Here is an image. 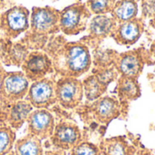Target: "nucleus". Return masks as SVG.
Instances as JSON below:
<instances>
[{"mask_svg":"<svg viewBox=\"0 0 155 155\" xmlns=\"http://www.w3.org/2000/svg\"><path fill=\"white\" fill-rule=\"evenodd\" d=\"M91 55L86 45L80 43L65 45L53 62L54 70L63 77L77 78L91 66Z\"/></svg>","mask_w":155,"mask_h":155,"instance_id":"1","label":"nucleus"},{"mask_svg":"<svg viewBox=\"0 0 155 155\" xmlns=\"http://www.w3.org/2000/svg\"><path fill=\"white\" fill-rule=\"evenodd\" d=\"M90 14L85 5H69L60 12L59 29L65 35H77L85 29Z\"/></svg>","mask_w":155,"mask_h":155,"instance_id":"2","label":"nucleus"},{"mask_svg":"<svg viewBox=\"0 0 155 155\" xmlns=\"http://www.w3.org/2000/svg\"><path fill=\"white\" fill-rule=\"evenodd\" d=\"M60 11L46 6L34 7L30 18V30L36 35H46L59 31Z\"/></svg>","mask_w":155,"mask_h":155,"instance_id":"3","label":"nucleus"},{"mask_svg":"<svg viewBox=\"0 0 155 155\" xmlns=\"http://www.w3.org/2000/svg\"><path fill=\"white\" fill-rule=\"evenodd\" d=\"M56 102L64 109H74L82 101L83 83L74 77H62L55 84Z\"/></svg>","mask_w":155,"mask_h":155,"instance_id":"4","label":"nucleus"},{"mask_svg":"<svg viewBox=\"0 0 155 155\" xmlns=\"http://www.w3.org/2000/svg\"><path fill=\"white\" fill-rule=\"evenodd\" d=\"M29 80L23 72H11L5 74L0 83V96L7 104H13L26 97Z\"/></svg>","mask_w":155,"mask_h":155,"instance_id":"5","label":"nucleus"},{"mask_svg":"<svg viewBox=\"0 0 155 155\" xmlns=\"http://www.w3.org/2000/svg\"><path fill=\"white\" fill-rule=\"evenodd\" d=\"M55 84L56 81L49 78L33 82L25 99L34 108L47 109L56 103Z\"/></svg>","mask_w":155,"mask_h":155,"instance_id":"6","label":"nucleus"},{"mask_svg":"<svg viewBox=\"0 0 155 155\" xmlns=\"http://www.w3.org/2000/svg\"><path fill=\"white\" fill-rule=\"evenodd\" d=\"M49 140L54 149L66 152L71 151L82 142V134L74 123L64 120L55 124L54 133Z\"/></svg>","mask_w":155,"mask_h":155,"instance_id":"7","label":"nucleus"},{"mask_svg":"<svg viewBox=\"0 0 155 155\" xmlns=\"http://www.w3.org/2000/svg\"><path fill=\"white\" fill-rule=\"evenodd\" d=\"M29 28V11L24 6H15L0 15V29L11 38L17 37Z\"/></svg>","mask_w":155,"mask_h":155,"instance_id":"8","label":"nucleus"},{"mask_svg":"<svg viewBox=\"0 0 155 155\" xmlns=\"http://www.w3.org/2000/svg\"><path fill=\"white\" fill-rule=\"evenodd\" d=\"M21 67L26 78L32 82L42 80L54 71L53 61L47 54L41 52L29 53Z\"/></svg>","mask_w":155,"mask_h":155,"instance_id":"9","label":"nucleus"},{"mask_svg":"<svg viewBox=\"0 0 155 155\" xmlns=\"http://www.w3.org/2000/svg\"><path fill=\"white\" fill-rule=\"evenodd\" d=\"M26 123L28 134L34 135L41 141L49 139L55 126L54 118L47 109L33 110Z\"/></svg>","mask_w":155,"mask_h":155,"instance_id":"10","label":"nucleus"},{"mask_svg":"<svg viewBox=\"0 0 155 155\" xmlns=\"http://www.w3.org/2000/svg\"><path fill=\"white\" fill-rule=\"evenodd\" d=\"M114 64L117 72L123 77L136 79L143 69L142 58L136 52H128L120 54L116 57Z\"/></svg>","mask_w":155,"mask_h":155,"instance_id":"11","label":"nucleus"},{"mask_svg":"<svg viewBox=\"0 0 155 155\" xmlns=\"http://www.w3.org/2000/svg\"><path fill=\"white\" fill-rule=\"evenodd\" d=\"M91 111L98 122L106 124L119 114L120 104L112 97H101L94 102Z\"/></svg>","mask_w":155,"mask_h":155,"instance_id":"12","label":"nucleus"},{"mask_svg":"<svg viewBox=\"0 0 155 155\" xmlns=\"http://www.w3.org/2000/svg\"><path fill=\"white\" fill-rule=\"evenodd\" d=\"M143 32L142 23L138 19L120 23L116 25L113 35L121 45H133L141 36Z\"/></svg>","mask_w":155,"mask_h":155,"instance_id":"13","label":"nucleus"},{"mask_svg":"<svg viewBox=\"0 0 155 155\" xmlns=\"http://www.w3.org/2000/svg\"><path fill=\"white\" fill-rule=\"evenodd\" d=\"M33 110L34 107L26 99L13 103L9 108L5 124L10 126L15 131L20 129L22 125L26 123V120Z\"/></svg>","mask_w":155,"mask_h":155,"instance_id":"14","label":"nucleus"},{"mask_svg":"<svg viewBox=\"0 0 155 155\" xmlns=\"http://www.w3.org/2000/svg\"><path fill=\"white\" fill-rule=\"evenodd\" d=\"M116 21L113 16L107 15H97L91 20L89 24V31L91 35L97 38L105 37L113 35L116 27Z\"/></svg>","mask_w":155,"mask_h":155,"instance_id":"15","label":"nucleus"},{"mask_svg":"<svg viewBox=\"0 0 155 155\" xmlns=\"http://www.w3.org/2000/svg\"><path fill=\"white\" fill-rule=\"evenodd\" d=\"M14 147L18 155H44L45 153L42 141L31 134L16 140Z\"/></svg>","mask_w":155,"mask_h":155,"instance_id":"16","label":"nucleus"},{"mask_svg":"<svg viewBox=\"0 0 155 155\" xmlns=\"http://www.w3.org/2000/svg\"><path fill=\"white\" fill-rule=\"evenodd\" d=\"M138 5L135 0H120L115 2L112 10L113 17L116 22L124 23L135 19Z\"/></svg>","mask_w":155,"mask_h":155,"instance_id":"17","label":"nucleus"},{"mask_svg":"<svg viewBox=\"0 0 155 155\" xmlns=\"http://www.w3.org/2000/svg\"><path fill=\"white\" fill-rule=\"evenodd\" d=\"M104 155H131V148L122 138H111L104 141L100 146Z\"/></svg>","mask_w":155,"mask_h":155,"instance_id":"18","label":"nucleus"},{"mask_svg":"<svg viewBox=\"0 0 155 155\" xmlns=\"http://www.w3.org/2000/svg\"><path fill=\"white\" fill-rule=\"evenodd\" d=\"M119 95L124 100H134L140 95V87L134 78L121 77L118 85Z\"/></svg>","mask_w":155,"mask_h":155,"instance_id":"19","label":"nucleus"},{"mask_svg":"<svg viewBox=\"0 0 155 155\" xmlns=\"http://www.w3.org/2000/svg\"><path fill=\"white\" fill-rule=\"evenodd\" d=\"M83 86L84 94H85L86 99L90 102H94L101 98V96L106 90V87L100 84L94 74L89 76L83 82Z\"/></svg>","mask_w":155,"mask_h":155,"instance_id":"20","label":"nucleus"},{"mask_svg":"<svg viewBox=\"0 0 155 155\" xmlns=\"http://www.w3.org/2000/svg\"><path fill=\"white\" fill-rule=\"evenodd\" d=\"M15 132L10 126L0 124V155H7L14 150Z\"/></svg>","mask_w":155,"mask_h":155,"instance_id":"21","label":"nucleus"},{"mask_svg":"<svg viewBox=\"0 0 155 155\" xmlns=\"http://www.w3.org/2000/svg\"><path fill=\"white\" fill-rule=\"evenodd\" d=\"M115 0H89L85 5L90 13L94 15H105L112 12Z\"/></svg>","mask_w":155,"mask_h":155,"instance_id":"22","label":"nucleus"},{"mask_svg":"<svg viewBox=\"0 0 155 155\" xmlns=\"http://www.w3.org/2000/svg\"><path fill=\"white\" fill-rule=\"evenodd\" d=\"M101 150L89 142H81L71 150L70 155H101Z\"/></svg>","mask_w":155,"mask_h":155,"instance_id":"23","label":"nucleus"},{"mask_svg":"<svg viewBox=\"0 0 155 155\" xmlns=\"http://www.w3.org/2000/svg\"><path fill=\"white\" fill-rule=\"evenodd\" d=\"M94 75L96 77V79L99 81L100 84H102L104 86H107L117 75V70L114 67H100L98 70L94 74Z\"/></svg>","mask_w":155,"mask_h":155,"instance_id":"24","label":"nucleus"},{"mask_svg":"<svg viewBox=\"0 0 155 155\" xmlns=\"http://www.w3.org/2000/svg\"><path fill=\"white\" fill-rule=\"evenodd\" d=\"M28 51L25 45H15L13 46V48L10 50V60L12 61V64H14L16 66H21L24 61L25 60L26 56L28 55Z\"/></svg>","mask_w":155,"mask_h":155,"instance_id":"25","label":"nucleus"},{"mask_svg":"<svg viewBox=\"0 0 155 155\" xmlns=\"http://www.w3.org/2000/svg\"><path fill=\"white\" fill-rule=\"evenodd\" d=\"M143 14L147 16L155 15V0L143 1Z\"/></svg>","mask_w":155,"mask_h":155,"instance_id":"26","label":"nucleus"},{"mask_svg":"<svg viewBox=\"0 0 155 155\" xmlns=\"http://www.w3.org/2000/svg\"><path fill=\"white\" fill-rule=\"evenodd\" d=\"M44 155H67L66 152L64 150H59V149H53L50 151L45 152Z\"/></svg>","mask_w":155,"mask_h":155,"instance_id":"27","label":"nucleus"},{"mask_svg":"<svg viewBox=\"0 0 155 155\" xmlns=\"http://www.w3.org/2000/svg\"><path fill=\"white\" fill-rule=\"evenodd\" d=\"M7 155H18V154L15 153V150H13V151H11V152H10V153H9Z\"/></svg>","mask_w":155,"mask_h":155,"instance_id":"28","label":"nucleus"},{"mask_svg":"<svg viewBox=\"0 0 155 155\" xmlns=\"http://www.w3.org/2000/svg\"><path fill=\"white\" fill-rule=\"evenodd\" d=\"M153 55L155 56V45H153Z\"/></svg>","mask_w":155,"mask_h":155,"instance_id":"29","label":"nucleus"},{"mask_svg":"<svg viewBox=\"0 0 155 155\" xmlns=\"http://www.w3.org/2000/svg\"><path fill=\"white\" fill-rule=\"evenodd\" d=\"M154 26H155V18H154Z\"/></svg>","mask_w":155,"mask_h":155,"instance_id":"30","label":"nucleus"}]
</instances>
